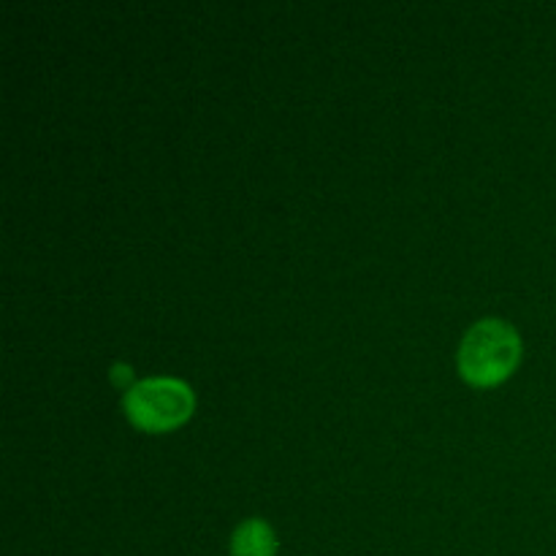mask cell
Instances as JSON below:
<instances>
[{
	"instance_id": "1",
	"label": "cell",
	"mask_w": 556,
	"mask_h": 556,
	"mask_svg": "<svg viewBox=\"0 0 556 556\" xmlns=\"http://www.w3.org/2000/svg\"><path fill=\"white\" fill-rule=\"evenodd\" d=\"M521 358V337L505 318H481L456 348V367L467 383L489 389L508 378Z\"/></svg>"
},
{
	"instance_id": "2",
	"label": "cell",
	"mask_w": 556,
	"mask_h": 556,
	"mask_svg": "<svg viewBox=\"0 0 556 556\" xmlns=\"http://www.w3.org/2000/svg\"><path fill=\"white\" fill-rule=\"evenodd\" d=\"M195 407V391L188 380L174 375L141 378L123 391L125 418L141 432H168L190 418Z\"/></svg>"
},
{
	"instance_id": "3",
	"label": "cell",
	"mask_w": 556,
	"mask_h": 556,
	"mask_svg": "<svg viewBox=\"0 0 556 556\" xmlns=\"http://www.w3.org/2000/svg\"><path fill=\"white\" fill-rule=\"evenodd\" d=\"M277 535L269 521L244 519L231 532V556H275Z\"/></svg>"
},
{
	"instance_id": "4",
	"label": "cell",
	"mask_w": 556,
	"mask_h": 556,
	"mask_svg": "<svg viewBox=\"0 0 556 556\" xmlns=\"http://www.w3.org/2000/svg\"><path fill=\"white\" fill-rule=\"evenodd\" d=\"M109 378H112V383L117 386V389H123V391H128L130 386L136 383L134 367H130V364H125V362H114L112 369H109Z\"/></svg>"
}]
</instances>
